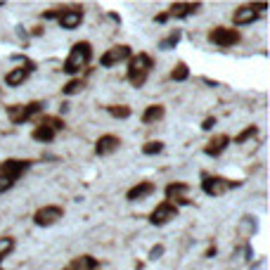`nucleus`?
I'll return each instance as SVG.
<instances>
[{
    "mask_svg": "<svg viewBox=\"0 0 270 270\" xmlns=\"http://www.w3.org/2000/svg\"><path fill=\"white\" fill-rule=\"evenodd\" d=\"M239 183H230L228 178H221V175H204V180H201V190L208 197H223V194L230 192Z\"/></svg>",
    "mask_w": 270,
    "mask_h": 270,
    "instance_id": "nucleus-4",
    "label": "nucleus"
},
{
    "mask_svg": "<svg viewBox=\"0 0 270 270\" xmlns=\"http://www.w3.org/2000/svg\"><path fill=\"white\" fill-rule=\"evenodd\" d=\"M175 216H178V206L171 204V201H161V204H157V208H154L152 214H149V223H152V225H166L168 221H173Z\"/></svg>",
    "mask_w": 270,
    "mask_h": 270,
    "instance_id": "nucleus-8",
    "label": "nucleus"
},
{
    "mask_svg": "<svg viewBox=\"0 0 270 270\" xmlns=\"http://www.w3.org/2000/svg\"><path fill=\"white\" fill-rule=\"evenodd\" d=\"M57 21H59V26L62 28L71 31V28L81 26V21H83V10H81V7H67V10H59Z\"/></svg>",
    "mask_w": 270,
    "mask_h": 270,
    "instance_id": "nucleus-10",
    "label": "nucleus"
},
{
    "mask_svg": "<svg viewBox=\"0 0 270 270\" xmlns=\"http://www.w3.org/2000/svg\"><path fill=\"white\" fill-rule=\"evenodd\" d=\"M64 270H100V263H97L93 256H78V258H74Z\"/></svg>",
    "mask_w": 270,
    "mask_h": 270,
    "instance_id": "nucleus-18",
    "label": "nucleus"
},
{
    "mask_svg": "<svg viewBox=\"0 0 270 270\" xmlns=\"http://www.w3.org/2000/svg\"><path fill=\"white\" fill-rule=\"evenodd\" d=\"M14 251V239L12 237H0V261L5 256H10Z\"/></svg>",
    "mask_w": 270,
    "mask_h": 270,
    "instance_id": "nucleus-24",
    "label": "nucleus"
},
{
    "mask_svg": "<svg viewBox=\"0 0 270 270\" xmlns=\"http://www.w3.org/2000/svg\"><path fill=\"white\" fill-rule=\"evenodd\" d=\"M59 17V10H48V12H43V19H57Z\"/></svg>",
    "mask_w": 270,
    "mask_h": 270,
    "instance_id": "nucleus-31",
    "label": "nucleus"
},
{
    "mask_svg": "<svg viewBox=\"0 0 270 270\" xmlns=\"http://www.w3.org/2000/svg\"><path fill=\"white\" fill-rule=\"evenodd\" d=\"M164 251H166L164 249V244H154L152 249H149V256L147 258H149V261H159V258L164 256Z\"/></svg>",
    "mask_w": 270,
    "mask_h": 270,
    "instance_id": "nucleus-29",
    "label": "nucleus"
},
{
    "mask_svg": "<svg viewBox=\"0 0 270 270\" xmlns=\"http://www.w3.org/2000/svg\"><path fill=\"white\" fill-rule=\"evenodd\" d=\"M214 126H216V118L208 116V118H204V124H201V131H211Z\"/></svg>",
    "mask_w": 270,
    "mask_h": 270,
    "instance_id": "nucleus-30",
    "label": "nucleus"
},
{
    "mask_svg": "<svg viewBox=\"0 0 270 270\" xmlns=\"http://www.w3.org/2000/svg\"><path fill=\"white\" fill-rule=\"evenodd\" d=\"M149 194H154V183L145 180V183H138L135 187H131V190L126 192V199L128 201H140V199H145V197H149Z\"/></svg>",
    "mask_w": 270,
    "mask_h": 270,
    "instance_id": "nucleus-14",
    "label": "nucleus"
},
{
    "mask_svg": "<svg viewBox=\"0 0 270 270\" xmlns=\"http://www.w3.org/2000/svg\"><path fill=\"white\" fill-rule=\"evenodd\" d=\"M62 206H55V204H50V206H43L38 208L34 214V223L38 225V228H50V225H55L57 221H62Z\"/></svg>",
    "mask_w": 270,
    "mask_h": 270,
    "instance_id": "nucleus-6",
    "label": "nucleus"
},
{
    "mask_svg": "<svg viewBox=\"0 0 270 270\" xmlns=\"http://www.w3.org/2000/svg\"><path fill=\"white\" fill-rule=\"evenodd\" d=\"M55 135H57L55 128H50V126L41 124V121H38V126H36L34 133H31V138H34L36 142H52V140H55Z\"/></svg>",
    "mask_w": 270,
    "mask_h": 270,
    "instance_id": "nucleus-17",
    "label": "nucleus"
},
{
    "mask_svg": "<svg viewBox=\"0 0 270 270\" xmlns=\"http://www.w3.org/2000/svg\"><path fill=\"white\" fill-rule=\"evenodd\" d=\"M128 57H131V48L128 45H114V48H109L100 57V64H102L104 69H109V67H114L118 62H126Z\"/></svg>",
    "mask_w": 270,
    "mask_h": 270,
    "instance_id": "nucleus-9",
    "label": "nucleus"
},
{
    "mask_svg": "<svg viewBox=\"0 0 270 270\" xmlns=\"http://www.w3.org/2000/svg\"><path fill=\"white\" fill-rule=\"evenodd\" d=\"M159 152H164V142H159V140H149V142H145V147H142V154H147V157L159 154Z\"/></svg>",
    "mask_w": 270,
    "mask_h": 270,
    "instance_id": "nucleus-26",
    "label": "nucleus"
},
{
    "mask_svg": "<svg viewBox=\"0 0 270 270\" xmlns=\"http://www.w3.org/2000/svg\"><path fill=\"white\" fill-rule=\"evenodd\" d=\"M10 187H12V183H7V180H3V178H0V194H3V192H7Z\"/></svg>",
    "mask_w": 270,
    "mask_h": 270,
    "instance_id": "nucleus-33",
    "label": "nucleus"
},
{
    "mask_svg": "<svg viewBox=\"0 0 270 270\" xmlns=\"http://www.w3.org/2000/svg\"><path fill=\"white\" fill-rule=\"evenodd\" d=\"M28 74H31V69H26V67H17V69H12L5 76V83L12 85V88H14V85H21L28 78Z\"/></svg>",
    "mask_w": 270,
    "mask_h": 270,
    "instance_id": "nucleus-20",
    "label": "nucleus"
},
{
    "mask_svg": "<svg viewBox=\"0 0 270 270\" xmlns=\"http://www.w3.org/2000/svg\"><path fill=\"white\" fill-rule=\"evenodd\" d=\"M230 145V138L225 135V133H221V135H214V138L206 142V147H204V152L208 154V157H221L225 149H228Z\"/></svg>",
    "mask_w": 270,
    "mask_h": 270,
    "instance_id": "nucleus-13",
    "label": "nucleus"
},
{
    "mask_svg": "<svg viewBox=\"0 0 270 270\" xmlns=\"http://www.w3.org/2000/svg\"><path fill=\"white\" fill-rule=\"evenodd\" d=\"M171 78H173V81H178V83L187 81V78H190V69H187V64L185 62H178V64H175L173 71H171Z\"/></svg>",
    "mask_w": 270,
    "mask_h": 270,
    "instance_id": "nucleus-21",
    "label": "nucleus"
},
{
    "mask_svg": "<svg viewBox=\"0 0 270 270\" xmlns=\"http://www.w3.org/2000/svg\"><path fill=\"white\" fill-rule=\"evenodd\" d=\"M164 114H166L164 104H149V107L142 111V124H157V121L164 118Z\"/></svg>",
    "mask_w": 270,
    "mask_h": 270,
    "instance_id": "nucleus-19",
    "label": "nucleus"
},
{
    "mask_svg": "<svg viewBox=\"0 0 270 270\" xmlns=\"http://www.w3.org/2000/svg\"><path fill=\"white\" fill-rule=\"evenodd\" d=\"M118 145H121V140L116 135H102L95 142V154L97 157H109V154H114L118 149Z\"/></svg>",
    "mask_w": 270,
    "mask_h": 270,
    "instance_id": "nucleus-12",
    "label": "nucleus"
},
{
    "mask_svg": "<svg viewBox=\"0 0 270 270\" xmlns=\"http://www.w3.org/2000/svg\"><path fill=\"white\" fill-rule=\"evenodd\" d=\"M216 251H218V249H216V247H208V249H206V254H204V256H206V258H211V256H216Z\"/></svg>",
    "mask_w": 270,
    "mask_h": 270,
    "instance_id": "nucleus-34",
    "label": "nucleus"
},
{
    "mask_svg": "<svg viewBox=\"0 0 270 270\" xmlns=\"http://www.w3.org/2000/svg\"><path fill=\"white\" fill-rule=\"evenodd\" d=\"M90 59H93V45H90L88 41H81L71 48L69 57H67V62H64V67H62V71L64 74H78L81 69L88 67Z\"/></svg>",
    "mask_w": 270,
    "mask_h": 270,
    "instance_id": "nucleus-2",
    "label": "nucleus"
},
{
    "mask_svg": "<svg viewBox=\"0 0 270 270\" xmlns=\"http://www.w3.org/2000/svg\"><path fill=\"white\" fill-rule=\"evenodd\" d=\"M199 3H173L168 10V17H190L199 12Z\"/></svg>",
    "mask_w": 270,
    "mask_h": 270,
    "instance_id": "nucleus-16",
    "label": "nucleus"
},
{
    "mask_svg": "<svg viewBox=\"0 0 270 270\" xmlns=\"http://www.w3.org/2000/svg\"><path fill=\"white\" fill-rule=\"evenodd\" d=\"M83 90V81L81 78H74V81H69V83L62 88L64 95H76V93H81Z\"/></svg>",
    "mask_w": 270,
    "mask_h": 270,
    "instance_id": "nucleus-27",
    "label": "nucleus"
},
{
    "mask_svg": "<svg viewBox=\"0 0 270 270\" xmlns=\"http://www.w3.org/2000/svg\"><path fill=\"white\" fill-rule=\"evenodd\" d=\"M152 67L154 62L147 52H138L135 57H131V62H128V81H131L133 88H142L145 85Z\"/></svg>",
    "mask_w": 270,
    "mask_h": 270,
    "instance_id": "nucleus-1",
    "label": "nucleus"
},
{
    "mask_svg": "<svg viewBox=\"0 0 270 270\" xmlns=\"http://www.w3.org/2000/svg\"><path fill=\"white\" fill-rule=\"evenodd\" d=\"M168 19H171V17H168V12H164V14H157V17H154V21H157V24H166Z\"/></svg>",
    "mask_w": 270,
    "mask_h": 270,
    "instance_id": "nucleus-32",
    "label": "nucleus"
},
{
    "mask_svg": "<svg viewBox=\"0 0 270 270\" xmlns=\"http://www.w3.org/2000/svg\"><path fill=\"white\" fill-rule=\"evenodd\" d=\"M208 41L214 43V45H218V48H232V45L239 43V31L218 26V28H214V31L208 34Z\"/></svg>",
    "mask_w": 270,
    "mask_h": 270,
    "instance_id": "nucleus-7",
    "label": "nucleus"
},
{
    "mask_svg": "<svg viewBox=\"0 0 270 270\" xmlns=\"http://www.w3.org/2000/svg\"><path fill=\"white\" fill-rule=\"evenodd\" d=\"M107 111H109L114 118H128L131 116V107H128V104H109Z\"/></svg>",
    "mask_w": 270,
    "mask_h": 270,
    "instance_id": "nucleus-22",
    "label": "nucleus"
},
{
    "mask_svg": "<svg viewBox=\"0 0 270 270\" xmlns=\"http://www.w3.org/2000/svg\"><path fill=\"white\" fill-rule=\"evenodd\" d=\"M180 38H183V34H180V31H173L168 38H164V41L159 43V50H173L180 43Z\"/></svg>",
    "mask_w": 270,
    "mask_h": 270,
    "instance_id": "nucleus-23",
    "label": "nucleus"
},
{
    "mask_svg": "<svg viewBox=\"0 0 270 270\" xmlns=\"http://www.w3.org/2000/svg\"><path fill=\"white\" fill-rule=\"evenodd\" d=\"M258 19V12L254 10V5H244L239 7L235 14H232V21H235V26H247V24H251V21Z\"/></svg>",
    "mask_w": 270,
    "mask_h": 270,
    "instance_id": "nucleus-15",
    "label": "nucleus"
},
{
    "mask_svg": "<svg viewBox=\"0 0 270 270\" xmlns=\"http://www.w3.org/2000/svg\"><path fill=\"white\" fill-rule=\"evenodd\" d=\"M0 7H3V0H0Z\"/></svg>",
    "mask_w": 270,
    "mask_h": 270,
    "instance_id": "nucleus-35",
    "label": "nucleus"
},
{
    "mask_svg": "<svg viewBox=\"0 0 270 270\" xmlns=\"http://www.w3.org/2000/svg\"><path fill=\"white\" fill-rule=\"evenodd\" d=\"M256 133H258V128H256V126H247V128H244V131H242V133H239V135H237V138H235V142H237V145H244L247 140L256 138Z\"/></svg>",
    "mask_w": 270,
    "mask_h": 270,
    "instance_id": "nucleus-25",
    "label": "nucleus"
},
{
    "mask_svg": "<svg viewBox=\"0 0 270 270\" xmlns=\"http://www.w3.org/2000/svg\"><path fill=\"white\" fill-rule=\"evenodd\" d=\"M187 190H190L187 183H171V185H166V201H171L175 206H178V204H192V201L185 197Z\"/></svg>",
    "mask_w": 270,
    "mask_h": 270,
    "instance_id": "nucleus-11",
    "label": "nucleus"
},
{
    "mask_svg": "<svg viewBox=\"0 0 270 270\" xmlns=\"http://www.w3.org/2000/svg\"><path fill=\"white\" fill-rule=\"evenodd\" d=\"M41 124L50 126V128H55V131H62V128H64V121H62V118H57V116H43Z\"/></svg>",
    "mask_w": 270,
    "mask_h": 270,
    "instance_id": "nucleus-28",
    "label": "nucleus"
},
{
    "mask_svg": "<svg viewBox=\"0 0 270 270\" xmlns=\"http://www.w3.org/2000/svg\"><path fill=\"white\" fill-rule=\"evenodd\" d=\"M43 109H45V102L34 100L28 104H12V107H7V116H10L12 124H24V121H31L34 116H38Z\"/></svg>",
    "mask_w": 270,
    "mask_h": 270,
    "instance_id": "nucleus-3",
    "label": "nucleus"
},
{
    "mask_svg": "<svg viewBox=\"0 0 270 270\" xmlns=\"http://www.w3.org/2000/svg\"><path fill=\"white\" fill-rule=\"evenodd\" d=\"M31 161H21V159H7V161H0V178L7 180V183H14L19 180L21 175L28 171Z\"/></svg>",
    "mask_w": 270,
    "mask_h": 270,
    "instance_id": "nucleus-5",
    "label": "nucleus"
}]
</instances>
